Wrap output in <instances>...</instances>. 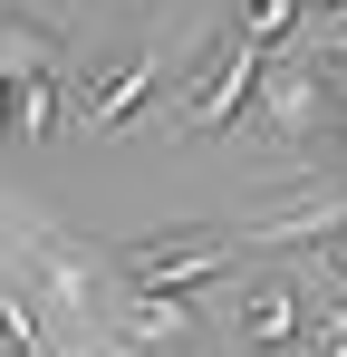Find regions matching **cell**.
I'll list each match as a JSON object with an SVG mask.
<instances>
[{
	"label": "cell",
	"mask_w": 347,
	"mask_h": 357,
	"mask_svg": "<svg viewBox=\"0 0 347 357\" xmlns=\"http://www.w3.org/2000/svg\"><path fill=\"white\" fill-rule=\"evenodd\" d=\"M10 261H20V280H29V299L58 319V338H68V357L87 348V338H107V280L116 261L97 251V241L77 232H49V222H10Z\"/></svg>",
	"instance_id": "1"
},
{
	"label": "cell",
	"mask_w": 347,
	"mask_h": 357,
	"mask_svg": "<svg viewBox=\"0 0 347 357\" xmlns=\"http://www.w3.org/2000/svg\"><path fill=\"white\" fill-rule=\"evenodd\" d=\"M261 77H270V49L241 39V29H213V39L183 59V77H174V87H183V107H174L183 135H231V126L261 107Z\"/></svg>",
	"instance_id": "2"
},
{
	"label": "cell",
	"mask_w": 347,
	"mask_h": 357,
	"mask_svg": "<svg viewBox=\"0 0 347 357\" xmlns=\"http://www.w3.org/2000/svg\"><path fill=\"white\" fill-rule=\"evenodd\" d=\"M116 261V290H145V299H193V290H213V280H231L251 251H241V232H145V241H125V251H107Z\"/></svg>",
	"instance_id": "3"
},
{
	"label": "cell",
	"mask_w": 347,
	"mask_h": 357,
	"mask_svg": "<svg viewBox=\"0 0 347 357\" xmlns=\"http://www.w3.org/2000/svg\"><path fill=\"white\" fill-rule=\"evenodd\" d=\"M338 232H347V174H318V183H289L270 203H251L241 251L251 261H280V251H328Z\"/></svg>",
	"instance_id": "4"
},
{
	"label": "cell",
	"mask_w": 347,
	"mask_h": 357,
	"mask_svg": "<svg viewBox=\"0 0 347 357\" xmlns=\"http://www.w3.org/2000/svg\"><path fill=\"white\" fill-rule=\"evenodd\" d=\"M338 77L318 59H289V49H270V77H261V116H270V135L280 145H309L318 126H338Z\"/></svg>",
	"instance_id": "5"
},
{
	"label": "cell",
	"mask_w": 347,
	"mask_h": 357,
	"mask_svg": "<svg viewBox=\"0 0 347 357\" xmlns=\"http://www.w3.org/2000/svg\"><path fill=\"white\" fill-rule=\"evenodd\" d=\"M164 77H183V68H164L155 49H145V59H107L87 87H77V126H87V135H116V126H135L155 97H164Z\"/></svg>",
	"instance_id": "6"
},
{
	"label": "cell",
	"mask_w": 347,
	"mask_h": 357,
	"mask_svg": "<svg viewBox=\"0 0 347 357\" xmlns=\"http://www.w3.org/2000/svg\"><path fill=\"white\" fill-rule=\"evenodd\" d=\"M107 338H116L125 357H193L203 319H193V299H145V290H116V299H107Z\"/></svg>",
	"instance_id": "7"
},
{
	"label": "cell",
	"mask_w": 347,
	"mask_h": 357,
	"mask_svg": "<svg viewBox=\"0 0 347 357\" xmlns=\"http://www.w3.org/2000/svg\"><path fill=\"white\" fill-rule=\"evenodd\" d=\"M299 328H309V290H299L289 271H251V290H241V338H251V357L299 348Z\"/></svg>",
	"instance_id": "8"
},
{
	"label": "cell",
	"mask_w": 347,
	"mask_h": 357,
	"mask_svg": "<svg viewBox=\"0 0 347 357\" xmlns=\"http://www.w3.org/2000/svg\"><path fill=\"white\" fill-rule=\"evenodd\" d=\"M0 68L10 77H77L68 68V29L39 20L29 0H0Z\"/></svg>",
	"instance_id": "9"
},
{
	"label": "cell",
	"mask_w": 347,
	"mask_h": 357,
	"mask_svg": "<svg viewBox=\"0 0 347 357\" xmlns=\"http://www.w3.org/2000/svg\"><path fill=\"white\" fill-rule=\"evenodd\" d=\"M0 357H68L58 319L29 299V280H20V271H0Z\"/></svg>",
	"instance_id": "10"
},
{
	"label": "cell",
	"mask_w": 347,
	"mask_h": 357,
	"mask_svg": "<svg viewBox=\"0 0 347 357\" xmlns=\"http://www.w3.org/2000/svg\"><path fill=\"white\" fill-rule=\"evenodd\" d=\"M222 29L261 39V49H289V39L309 29V10H299V0H231V20H222Z\"/></svg>",
	"instance_id": "11"
},
{
	"label": "cell",
	"mask_w": 347,
	"mask_h": 357,
	"mask_svg": "<svg viewBox=\"0 0 347 357\" xmlns=\"http://www.w3.org/2000/svg\"><path fill=\"white\" fill-rule=\"evenodd\" d=\"M68 126V77H20V145H49Z\"/></svg>",
	"instance_id": "12"
},
{
	"label": "cell",
	"mask_w": 347,
	"mask_h": 357,
	"mask_svg": "<svg viewBox=\"0 0 347 357\" xmlns=\"http://www.w3.org/2000/svg\"><path fill=\"white\" fill-rule=\"evenodd\" d=\"M309 357H347V290H309Z\"/></svg>",
	"instance_id": "13"
},
{
	"label": "cell",
	"mask_w": 347,
	"mask_h": 357,
	"mask_svg": "<svg viewBox=\"0 0 347 357\" xmlns=\"http://www.w3.org/2000/svg\"><path fill=\"white\" fill-rule=\"evenodd\" d=\"M0 135H20V77L0 68Z\"/></svg>",
	"instance_id": "14"
},
{
	"label": "cell",
	"mask_w": 347,
	"mask_h": 357,
	"mask_svg": "<svg viewBox=\"0 0 347 357\" xmlns=\"http://www.w3.org/2000/svg\"><path fill=\"white\" fill-rule=\"evenodd\" d=\"M318 271H328V290H347V232L328 241V251H318Z\"/></svg>",
	"instance_id": "15"
},
{
	"label": "cell",
	"mask_w": 347,
	"mask_h": 357,
	"mask_svg": "<svg viewBox=\"0 0 347 357\" xmlns=\"http://www.w3.org/2000/svg\"><path fill=\"white\" fill-rule=\"evenodd\" d=\"M318 68L338 77V97H347V29H338V39H328V49H318Z\"/></svg>",
	"instance_id": "16"
},
{
	"label": "cell",
	"mask_w": 347,
	"mask_h": 357,
	"mask_svg": "<svg viewBox=\"0 0 347 357\" xmlns=\"http://www.w3.org/2000/svg\"><path fill=\"white\" fill-rule=\"evenodd\" d=\"M299 10H309V20H347V0H299Z\"/></svg>",
	"instance_id": "17"
},
{
	"label": "cell",
	"mask_w": 347,
	"mask_h": 357,
	"mask_svg": "<svg viewBox=\"0 0 347 357\" xmlns=\"http://www.w3.org/2000/svg\"><path fill=\"white\" fill-rule=\"evenodd\" d=\"M328 135H338V174H347V107H338V126H328Z\"/></svg>",
	"instance_id": "18"
}]
</instances>
